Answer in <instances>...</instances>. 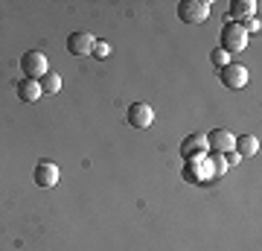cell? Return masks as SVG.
<instances>
[{
    "instance_id": "cell-1",
    "label": "cell",
    "mask_w": 262,
    "mask_h": 251,
    "mask_svg": "<svg viewBox=\"0 0 262 251\" xmlns=\"http://www.w3.org/2000/svg\"><path fill=\"white\" fill-rule=\"evenodd\" d=\"M219 41H222V50H225L227 56H233V53H242L245 47H248V32L242 29V24H230L225 21V27L219 32Z\"/></svg>"
},
{
    "instance_id": "cell-2",
    "label": "cell",
    "mask_w": 262,
    "mask_h": 251,
    "mask_svg": "<svg viewBox=\"0 0 262 251\" xmlns=\"http://www.w3.org/2000/svg\"><path fill=\"white\" fill-rule=\"evenodd\" d=\"M213 3L210 0H181L178 3V18L184 24H204L210 18Z\"/></svg>"
},
{
    "instance_id": "cell-3",
    "label": "cell",
    "mask_w": 262,
    "mask_h": 251,
    "mask_svg": "<svg viewBox=\"0 0 262 251\" xmlns=\"http://www.w3.org/2000/svg\"><path fill=\"white\" fill-rule=\"evenodd\" d=\"M20 70H24L27 79H41V76L50 70V62L41 50H27V53L20 56Z\"/></svg>"
},
{
    "instance_id": "cell-4",
    "label": "cell",
    "mask_w": 262,
    "mask_h": 251,
    "mask_svg": "<svg viewBox=\"0 0 262 251\" xmlns=\"http://www.w3.org/2000/svg\"><path fill=\"white\" fill-rule=\"evenodd\" d=\"M219 79H222V85H225V88L239 91V88H245V85H248V67L230 62V65H225L222 70H219Z\"/></svg>"
},
{
    "instance_id": "cell-5",
    "label": "cell",
    "mask_w": 262,
    "mask_h": 251,
    "mask_svg": "<svg viewBox=\"0 0 262 251\" xmlns=\"http://www.w3.org/2000/svg\"><path fill=\"white\" fill-rule=\"evenodd\" d=\"M155 123V108L149 103H131L128 105V126L131 129H149Z\"/></svg>"
},
{
    "instance_id": "cell-6",
    "label": "cell",
    "mask_w": 262,
    "mask_h": 251,
    "mask_svg": "<svg viewBox=\"0 0 262 251\" xmlns=\"http://www.w3.org/2000/svg\"><path fill=\"white\" fill-rule=\"evenodd\" d=\"M233 131L227 129H213L210 131V138H207V149L215 152V155H227V152H233Z\"/></svg>"
},
{
    "instance_id": "cell-7",
    "label": "cell",
    "mask_w": 262,
    "mask_h": 251,
    "mask_svg": "<svg viewBox=\"0 0 262 251\" xmlns=\"http://www.w3.org/2000/svg\"><path fill=\"white\" fill-rule=\"evenodd\" d=\"M32 181H35L38 187H44V190L56 187L58 184V167L56 164H50V161H38L35 172H32Z\"/></svg>"
},
{
    "instance_id": "cell-8",
    "label": "cell",
    "mask_w": 262,
    "mask_h": 251,
    "mask_svg": "<svg viewBox=\"0 0 262 251\" xmlns=\"http://www.w3.org/2000/svg\"><path fill=\"white\" fill-rule=\"evenodd\" d=\"M96 38L91 32H70L67 35V53L70 56H91Z\"/></svg>"
},
{
    "instance_id": "cell-9",
    "label": "cell",
    "mask_w": 262,
    "mask_h": 251,
    "mask_svg": "<svg viewBox=\"0 0 262 251\" xmlns=\"http://www.w3.org/2000/svg\"><path fill=\"white\" fill-rule=\"evenodd\" d=\"M248 18H256V3L253 0H233L230 12H227V21L230 24H242Z\"/></svg>"
},
{
    "instance_id": "cell-10",
    "label": "cell",
    "mask_w": 262,
    "mask_h": 251,
    "mask_svg": "<svg viewBox=\"0 0 262 251\" xmlns=\"http://www.w3.org/2000/svg\"><path fill=\"white\" fill-rule=\"evenodd\" d=\"M207 152V134H189L184 143H181V155L187 161H195L198 155Z\"/></svg>"
},
{
    "instance_id": "cell-11",
    "label": "cell",
    "mask_w": 262,
    "mask_h": 251,
    "mask_svg": "<svg viewBox=\"0 0 262 251\" xmlns=\"http://www.w3.org/2000/svg\"><path fill=\"white\" fill-rule=\"evenodd\" d=\"M233 149L239 158H253L259 152V140H256V134H239L233 140Z\"/></svg>"
},
{
    "instance_id": "cell-12",
    "label": "cell",
    "mask_w": 262,
    "mask_h": 251,
    "mask_svg": "<svg viewBox=\"0 0 262 251\" xmlns=\"http://www.w3.org/2000/svg\"><path fill=\"white\" fill-rule=\"evenodd\" d=\"M18 96L24 100V103H35V100H41L44 93H41V85H38V79H20L18 82Z\"/></svg>"
},
{
    "instance_id": "cell-13",
    "label": "cell",
    "mask_w": 262,
    "mask_h": 251,
    "mask_svg": "<svg viewBox=\"0 0 262 251\" xmlns=\"http://www.w3.org/2000/svg\"><path fill=\"white\" fill-rule=\"evenodd\" d=\"M38 85H41V93H58L61 91V76L56 70H47V73L38 79Z\"/></svg>"
},
{
    "instance_id": "cell-14",
    "label": "cell",
    "mask_w": 262,
    "mask_h": 251,
    "mask_svg": "<svg viewBox=\"0 0 262 251\" xmlns=\"http://www.w3.org/2000/svg\"><path fill=\"white\" fill-rule=\"evenodd\" d=\"M230 62H233V59L227 56V53H225V50H222V47H215L213 53H210V65H215V67H219V70H222V67H225V65H230Z\"/></svg>"
},
{
    "instance_id": "cell-15",
    "label": "cell",
    "mask_w": 262,
    "mask_h": 251,
    "mask_svg": "<svg viewBox=\"0 0 262 251\" xmlns=\"http://www.w3.org/2000/svg\"><path fill=\"white\" fill-rule=\"evenodd\" d=\"M210 161H213V172H210V176H213V178H222V176L227 172V161H225V155H215V152H213V158H210Z\"/></svg>"
},
{
    "instance_id": "cell-16",
    "label": "cell",
    "mask_w": 262,
    "mask_h": 251,
    "mask_svg": "<svg viewBox=\"0 0 262 251\" xmlns=\"http://www.w3.org/2000/svg\"><path fill=\"white\" fill-rule=\"evenodd\" d=\"M91 56L108 59V56H111V44H108V41H102V38H96V41H94V50H91Z\"/></svg>"
},
{
    "instance_id": "cell-17",
    "label": "cell",
    "mask_w": 262,
    "mask_h": 251,
    "mask_svg": "<svg viewBox=\"0 0 262 251\" xmlns=\"http://www.w3.org/2000/svg\"><path fill=\"white\" fill-rule=\"evenodd\" d=\"M242 29L248 32V38H251L253 32H259L262 29V24H259V18H248V21H242Z\"/></svg>"
}]
</instances>
